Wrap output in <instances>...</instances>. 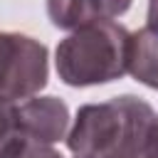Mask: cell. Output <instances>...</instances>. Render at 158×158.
I'll return each mask as SVG.
<instances>
[{
    "mask_svg": "<svg viewBox=\"0 0 158 158\" xmlns=\"http://www.w3.org/2000/svg\"><path fill=\"white\" fill-rule=\"evenodd\" d=\"M79 158H158V114L133 94L79 106L67 133Z\"/></svg>",
    "mask_w": 158,
    "mask_h": 158,
    "instance_id": "obj_1",
    "label": "cell"
},
{
    "mask_svg": "<svg viewBox=\"0 0 158 158\" xmlns=\"http://www.w3.org/2000/svg\"><path fill=\"white\" fill-rule=\"evenodd\" d=\"M131 32L116 20H94L72 30L54 49V67L67 86H99L128 72Z\"/></svg>",
    "mask_w": 158,
    "mask_h": 158,
    "instance_id": "obj_2",
    "label": "cell"
},
{
    "mask_svg": "<svg viewBox=\"0 0 158 158\" xmlns=\"http://www.w3.org/2000/svg\"><path fill=\"white\" fill-rule=\"evenodd\" d=\"M49 81L47 47L22 32H0V99L37 96Z\"/></svg>",
    "mask_w": 158,
    "mask_h": 158,
    "instance_id": "obj_3",
    "label": "cell"
},
{
    "mask_svg": "<svg viewBox=\"0 0 158 158\" xmlns=\"http://www.w3.org/2000/svg\"><path fill=\"white\" fill-rule=\"evenodd\" d=\"M20 126L27 143L54 146L69 133V106L57 96H30L20 104Z\"/></svg>",
    "mask_w": 158,
    "mask_h": 158,
    "instance_id": "obj_4",
    "label": "cell"
},
{
    "mask_svg": "<svg viewBox=\"0 0 158 158\" xmlns=\"http://www.w3.org/2000/svg\"><path fill=\"white\" fill-rule=\"evenodd\" d=\"M128 74L138 84L148 89H158V30L146 25L131 32Z\"/></svg>",
    "mask_w": 158,
    "mask_h": 158,
    "instance_id": "obj_5",
    "label": "cell"
},
{
    "mask_svg": "<svg viewBox=\"0 0 158 158\" xmlns=\"http://www.w3.org/2000/svg\"><path fill=\"white\" fill-rule=\"evenodd\" d=\"M47 15L59 30H77L94 20H101L91 0H47Z\"/></svg>",
    "mask_w": 158,
    "mask_h": 158,
    "instance_id": "obj_6",
    "label": "cell"
},
{
    "mask_svg": "<svg viewBox=\"0 0 158 158\" xmlns=\"http://www.w3.org/2000/svg\"><path fill=\"white\" fill-rule=\"evenodd\" d=\"M20 126V104L0 99V158H12L25 146Z\"/></svg>",
    "mask_w": 158,
    "mask_h": 158,
    "instance_id": "obj_7",
    "label": "cell"
},
{
    "mask_svg": "<svg viewBox=\"0 0 158 158\" xmlns=\"http://www.w3.org/2000/svg\"><path fill=\"white\" fill-rule=\"evenodd\" d=\"M133 0H91V5L96 7L99 17L101 20H114V17H121L123 12H128Z\"/></svg>",
    "mask_w": 158,
    "mask_h": 158,
    "instance_id": "obj_8",
    "label": "cell"
},
{
    "mask_svg": "<svg viewBox=\"0 0 158 158\" xmlns=\"http://www.w3.org/2000/svg\"><path fill=\"white\" fill-rule=\"evenodd\" d=\"M12 158H64V156L47 143H25Z\"/></svg>",
    "mask_w": 158,
    "mask_h": 158,
    "instance_id": "obj_9",
    "label": "cell"
},
{
    "mask_svg": "<svg viewBox=\"0 0 158 158\" xmlns=\"http://www.w3.org/2000/svg\"><path fill=\"white\" fill-rule=\"evenodd\" d=\"M146 25L158 30V0H148V12H146Z\"/></svg>",
    "mask_w": 158,
    "mask_h": 158,
    "instance_id": "obj_10",
    "label": "cell"
}]
</instances>
